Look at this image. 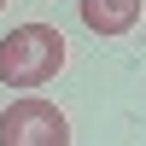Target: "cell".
Returning <instances> with one entry per match:
<instances>
[{"instance_id":"6da1fadb","label":"cell","mask_w":146,"mask_h":146,"mask_svg":"<svg viewBox=\"0 0 146 146\" xmlns=\"http://www.w3.org/2000/svg\"><path fill=\"white\" fill-rule=\"evenodd\" d=\"M64 64V35L58 23H18L12 35H0V82L6 88H41Z\"/></svg>"},{"instance_id":"7a4b0ae2","label":"cell","mask_w":146,"mask_h":146,"mask_svg":"<svg viewBox=\"0 0 146 146\" xmlns=\"http://www.w3.org/2000/svg\"><path fill=\"white\" fill-rule=\"evenodd\" d=\"M64 140H70V123L47 100H18L0 111V146H64Z\"/></svg>"},{"instance_id":"3957f363","label":"cell","mask_w":146,"mask_h":146,"mask_svg":"<svg viewBox=\"0 0 146 146\" xmlns=\"http://www.w3.org/2000/svg\"><path fill=\"white\" fill-rule=\"evenodd\" d=\"M140 6L146 0H76L82 23H88L94 35H129L140 23Z\"/></svg>"},{"instance_id":"277c9868","label":"cell","mask_w":146,"mask_h":146,"mask_svg":"<svg viewBox=\"0 0 146 146\" xmlns=\"http://www.w3.org/2000/svg\"><path fill=\"white\" fill-rule=\"evenodd\" d=\"M0 12H6V0H0Z\"/></svg>"}]
</instances>
